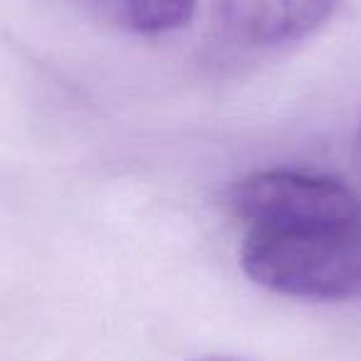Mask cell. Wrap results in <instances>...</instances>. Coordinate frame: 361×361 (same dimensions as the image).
<instances>
[{"label": "cell", "mask_w": 361, "mask_h": 361, "mask_svg": "<svg viewBox=\"0 0 361 361\" xmlns=\"http://www.w3.org/2000/svg\"><path fill=\"white\" fill-rule=\"evenodd\" d=\"M356 164H359V169H361V129H359V134H356Z\"/></svg>", "instance_id": "5"}, {"label": "cell", "mask_w": 361, "mask_h": 361, "mask_svg": "<svg viewBox=\"0 0 361 361\" xmlns=\"http://www.w3.org/2000/svg\"><path fill=\"white\" fill-rule=\"evenodd\" d=\"M240 265L252 282L297 300L361 297V223L305 231L250 228Z\"/></svg>", "instance_id": "1"}, {"label": "cell", "mask_w": 361, "mask_h": 361, "mask_svg": "<svg viewBox=\"0 0 361 361\" xmlns=\"http://www.w3.org/2000/svg\"><path fill=\"white\" fill-rule=\"evenodd\" d=\"M92 18L121 32L164 35L188 25L198 0H77Z\"/></svg>", "instance_id": "4"}, {"label": "cell", "mask_w": 361, "mask_h": 361, "mask_svg": "<svg viewBox=\"0 0 361 361\" xmlns=\"http://www.w3.org/2000/svg\"><path fill=\"white\" fill-rule=\"evenodd\" d=\"M235 213L257 231H305L361 223V198L346 183L307 171H257L233 188Z\"/></svg>", "instance_id": "2"}, {"label": "cell", "mask_w": 361, "mask_h": 361, "mask_svg": "<svg viewBox=\"0 0 361 361\" xmlns=\"http://www.w3.org/2000/svg\"><path fill=\"white\" fill-rule=\"evenodd\" d=\"M336 0H221L228 35L243 45L272 47L314 32Z\"/></svg>", "instance_id": "3"}]
</instances>
